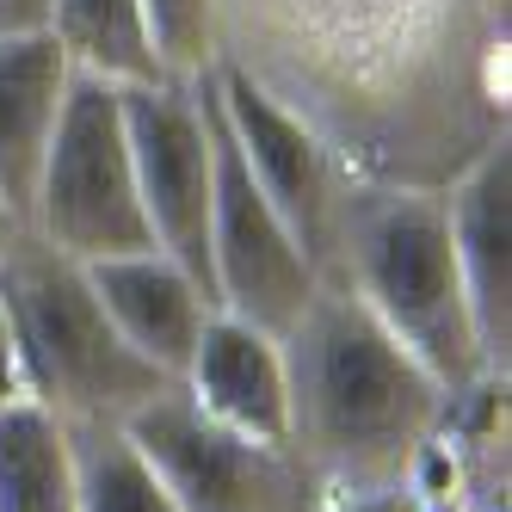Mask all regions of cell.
<instances>
[{
	"label": "cell",
	"mask_w": 512,
	"mask_h": 512,
	"mask_svg": "<svg viewBox=\"0 0 512 512\" xmlns=\"http://www.w3.org/2000/svg\"><path fill=\"white\" fill-rule=\"evenodd\" d=\"M75 457V512H173L155 469L136 457L124 426H62Z\"/></svg>",
	"instance_id": "16"
},
{
	"label": "cell",
	"mask_w": 512,
	"mask_h": 512,
	"mask_svg": "<svg viewBox=\"0 0 512 512\" xmlns=\"http://www.w3.org/2000/svg\"><path fill=\"white\" fill-rule=\"evenodd\" d=\"M315 512H426L414 488H389V494H321Z\"/></svg>",
	"instance_id": "18"
},
{
	"label": "cell",
	"mask_w": 512,
	"mask_h": 512,
	"mask_svg": "<svg viewBox=\"0 0 512 512\" xmlns=\"http://www.w3.org/2000/svg\"><path fill=\"white\" fill-rule=\"evenodd\" d=\"M19 229H25V223H19V216L7 210V198H0V253H7V241H13Z\"/></svg>",
	"instance_id": "21"
},
{
	"label": "cell",
	"mask_w": 512,
	"mask_h": 512,
	"mask_svg": "<svg viewBox=\"0 0 512 512\" xmlns=\"http://www.w3.org/2000/svg\"><path fill=\"white\" fill-rule=\"evenodd\" d=\"M284 377V445L321 494L414 488L457 401L346 284H321L284 334Z\"/></svg>",
	"instance_id": "2"
},
{
	"label": "cell",
	"mask_w": 512,
	"mask_h": 512,
	"mask_svg": "<svg viewBox=\"0 0 512 512\" xmlns=\"http://www.w3.org/2000/svg\"><path fill=\"white\" fill-rule=\"evenodd\" d=\"M93 297L112 315V327L124 334V346L136 358H149L161 377L179 383V371L192 364V346L204 334V321L216 315V297L179 266L161 247L142 253H118V260H93Z\"/></svg>",
	"instance_id": "11"
},
{
	"label": "cell",
	"mask_w": 512,
	"mask_h": 512,
	"mask_svg": "<svg viewBox=\"0 0 512 512\" xmlns=\"http://www.w3.org/2000/svg\"><path fill=\"white\" fill-rule=\"evenodd\" d=\"M179 389L210 420H223L247 438H266V445H284L290 377H284V340L266 334V327L216 309L192 346V364L179 371Z\"/></svg>",
	"instance_id": "12"
},
{
	"label": "cell",
	"mask_w": 512,
	"mask_h": 512,
	"mask_svg": "<svg viewBox=\"0 0 512 512\" xmlns=\"http://www.w3.org/2000/svg\"><path fill=\"white\" fill-rule=\"evenodd\" d=\"M68 87H75V68L50 31L0 44V198L19 223H31V198H38V173Z\"/></svg>",
	"instance_id": "13"
},
{
	"label": "cell",
	"mask_w": 512,
	"mask_h": 512,
	"mask_svg": "<svg viewBox=\"0 0 512 512\" xmlns=\"http://www.w3.org/2000/svg\"><path fill=\"white\" fill-rule=\"evenodd\" d=\"M50 38L75 75L105 81L118 93L167 81L142 0H50Z\"/></svg>",
	"instance_id": "14"
},
{
	"label": "cell",
	"mask_w": 512,
	"mask_h": 512,
	"mask_svg": "<svg viewBox=\"0 0 512 512\" xmlns=\"http://www.w3.org/2000/svg\"><path fill=\"white\" fill-rule=\"evenodd\" d=\"M50 31V0H0V44Z\"/></svg>",
	"instance_id": "19"
},
{
	"label": "cell",
	"mask_w": 512,
	"mask_h": 512,
	"mask_svg": "<svg viewBox=\"0 0 512 512\" xmlns=\"http://www.w3.org/2000/svg\"><path fill=\"white\" fill-rule=\"evenodd\" d=\"M124 438L155 469L173 512H315L321 500L290 445H266L210 420L179 383L136 408L124 420Z\"/></svg>",
	"instance_id": "6"
},
{
	"label": "cell",
	"mask_w": 512,
	"mask_h": 512,
	"mask_svg": "<svg viewBox=\"0 0 512 512\" xmlns=\"http://www.w3.org/2000/svg\"><path fill=\"white\" fill-rule=\"evenodd\" d=\"M0 309L25 371V401L56 426H124L161 389H173V377L124 346L93 297L87 266L31 229H19L0 253Z\"/></svg>",
	"instance_id": "4"
},
{
	"label": "cell",
	"mask_w": 512,
	"mask_h": 512,
	"mask_svg": "<svg viewBox=\"0 0 512 512\" xmlns=\"http://www.w3.org/2000/svg\"><path fill=\"white\" fill-rule=\"evenodd\" d=\"M167 81H198L216 68V0H142Z\"/></svg>",
	"instance_id": "17"
},
{
	"label": "cell",
	"mask_w": 512,
	"mask_h": 512,
	"mask_svg": "<svg viewBox=\"0 0 512 512\" xmlns=\"http://www.w3.org/2000/svg\"><path fill=\"white\" fill-rule=\"evenodd\" d=\"M25 401V371H19V352H13V334H7V309H0V414Z\"/></svg>",
	"instance_id": "20"
},
{
	"label": "cell",
	"mask_w": 512,
	"mask_h": 512,
	"mask_svg": "<svg viewBox=\"0 0 512 512\" xmlns=\"http://www.w3.org/2000/svg\"><path fill=\"white\" fill-rule=\"evenodd\" d=\"M204 81H210V99H216V112H223L247 173H253V186L272 198L284 229L297 235V247L309 253V266L327 284L334 266H340V229H346L352 192L364 179L327 149L297 112H284V105L266 87H253L247 75L216 62Z\"/></svg>",
	"instance_id": "7"
},
{
	"label": "cell",
	"mask_w": 512,
	"mask_h": 512,
	"mask_svg": "<svg viewBox=\"0 0 512 512\" xmlns=\"http://www.w3.org/2000/svg\"><path fill=\"white\" fill-rule=\"evenodd\" d=\"M124 136L136 167V198L149 235L167 260H179L210 290V186H216V142H210V99L198 81H155L130 87Z\"/></svg>",
	"instance_id": "9"
},
{
	"label": "cell",
	"mask_w": 512,
	"mask_h": 512,
	"mask_svg": "<svg viewBox=\"0 0 512 512\" xmlns=\"http://www.w3.org/2000/svg\"><path fill=\"white\" fill-rule=\"evenodd\" d=\"M327 284H346L451 395L506 383L488 371L482 340H475L451 223H445V192L371 186L364 179L352 192L340 229V266Z\"/></svg>",
	"instance_id": "3"
},
{
	"label": "cell",
	"mask_w": 512,
	"mask_h": 512,
	"mask_svg": "<svg viewBox=\"0 0 512 512\" xmlns=\"http://www.w3.org/2000/svg\"><path fill=\"white\" fill-rule=\"evenodd\" d=\"M38 241H50L68 260H118V253L155 247L149 216L136 198V167H130V136H124V99L118 87L75 75L62 99V118L50 136V155L38 173V198H31V223Z\"/></svg>",
	"instance_id": "5"
},
{
	"label": "cell",
	"mask_w": 512,
	"mask_h": 512,
	"mask_svg": "<svg viewBox=\"0 0 512 512\" xmlns=\"http://www.w3.org/2000/svg\"><path fill=\"white\" fill-rule=\"evenodd\" d=\"M210 99V81H204ZM210 142H216V186H210V297L223 315H241L266 334H290L297 315L315 303L321 272L309 266V253L297 235L284 229V216L272 198L253 186V173L235 149V136L210 99Z\"/></svg>",
	"instance_id": "8"
},
{
	"label": "cell",
	"mask_w": 512,
	"mask_h": 512,
	"mask_svg": "<svg viewBox=\"0 0 512 512\" xmlns=\"http://www.w3.org/2000/svg\"><path fill=\"white\" fill-rule=\"evenodd\" d=\"M0 512H75L68 432L31 401L0 414Z\"/></svg>",
	"instance_id": "15"
},
{
	"label": "cell",
	"mask_w": 512,
	"mask_h": 512,
	"mask_svg": "<svg viewBox=\"0 0 512 512\" xmlns=\"http://www.w3.org/2000/svg\"><path fill=\"white\" fill-rule=\"evenodd\" d=\"M216 62L371 186L445 192L512 136V0H216Z\"/></svg>",
	"instance_id": "1"
},
{
	"label": "cell",
	"mask_w": 512,
	"mask_h": 512,
	"mask_svg": "<svg viewBox=\"0 0 512 512\" xmlns=\"http://www.w3.org/2000/svg\"><path fill=\"white\" fill-rule=\"evenodd\" d=\"M445 223L457 247L469 321L488 371H512V136L475 155L445 186Z\"/></svg>",
	"instance_id": "10"
}]
</instances>
